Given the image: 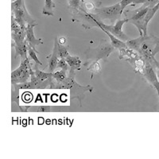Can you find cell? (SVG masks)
I'll list each match as a JSON object with an SVG mask.
<instances>
[{
    "label": "cell",
    "instance_id": "6da1fadb",
    "mask_svg": "<svg viewBox=\"0 0 159 159\" xmlns=\"http://www.w3.org/2000/svg\"><path fill=\"white\" fill-rule=\"evenodd\" d=\"M123 12L121 6L119 2H118L110 7L96 8L95 10V13L92 15L99 22H103V20H109L111 22H114L121 18Z\"/></svg>",
    "mask_w": 159,
    "mask_h": 159
},
{
    "label": "cell",
    "instance_id": "7a4b0ae2",
    "mask_svg": "<svg viewBox=\"0 0 159 159\" xmlns=\"http://www.w3.org/2000/svg\"><path fill=\"white\" fill-rule=\"evenodd\" d=\"M31 64L29 57L22 59L19 67L11 72V83L15 84L25 83L30 80Z\"/></svg>",
    "mask_w": 159,
    "mask_h": 159
},
{
    "label": "cell",
    "instance_id": "3957f363",
    "mask_svg": "<svg viewBox=\"0 0 159 159\" xmlns=\"http://www.w3.org/2000/svg\"><path fill=\"white\" fill-rule=\"evenodd\" d=\"M126 22H128V19L126 18L124 19L117 20L115 25H106L103 22H99L96 19V23L97 24L98 27L103 28L104 30L108 31L109 33H111V34L114 35L115 37H116L119 40H121L124 42L129 40L128 37L123 32V25Z\"/></svg>",
    "mask_w": 159,
    "mask_h": 159
},
{
    "label": "cell",
    "instance_id": "277c9868",
    "mask_svg": "<svg viewBox=\"0 0 159 159\" xmlns=\"http://www.w3.org/2000/svg\"><path fill=\"white\" fill-rule=\"evenodd\" d=\"M115 48L111 45V44L106 42H103L100 45L98 46L96 49H89L88 51L89 53V58H92V59H96L95 61H98L99 59L102 58H107V57L110 55L111 52H113Z\"/></svg>",
    "mask_w": 159,
    "mask_h": 159
},
{
    "label": "cell",
    "instance_id": "5b68a950",
    "mask_svg": "<svg viewBox=\"0 0 159 159\" xmlns=\"http://www.w3.org/2000/svg\"><path fill=\"white\" fill-rule=\"evenodd\" d=\"M158 10L159 4H157L153 7L150 8L147 14H146V15L142 19L139 20V21L133 23V25H134L137 27L140 36H147V25H148L150 21L153 18V17L154 16V15Z\"/></svg>",
    "mask_w": 159,
    "mask_h": 159
},
{
    "label": "cell",
    "instance_id": "8992f818",
    "mask_svg": "<svg viewBox=\"0 0 159 159\" xmlns=\"http://www.w3.org/2000/svg\"><path fill=\"white\" fill-rule=\"evenodd\" d=\"M142 75L144 76L145 79L147 80V82L151 85L152 87L157 91L159 98V80L155 69L153 68L151 65L146 62V65H145L144 69H143Z\"/></svg>",
    "mask_w": 159,
    "mask_h": 159
},
{
    "label": "cell",
    "instance_id": "52a82bcc",
    "mask_svg": "<svg viewBox=\"0 0 159 159\" xmlns=\"http://www.w3.org/2000/svg\"><path fill=\"white\" fill-rule=\"evenodd\" d=\"M150 8V7L146 6L145 4H143L142 7H140L138 9L134 10V11H125L124 15L126 16V18L128 19V22L133 24L134 22L142 19L146 15V14H147Z\"/></svg>",
    "mask_w": 159,
    "mask_h": 159
},
{
    "label": "cell",
    "instance_id": "ba28073f",
    "mask_svg": "<svg viewBox=\"0 0 159 159\" xmlns=\"http://www.w3.org/2000/svg\"><path fill=\"white\" fill-rule=\"evenodd\" d=\"M38 25V23H33V24H27L26 25V27H25V41L30 45L33 49H34L36 52L38 51L36 50L35 47L36 45H41V44H43L42 39H37L34 36V26Z\"/></svg>",
    "mask_w": 159,
    "mask_h": 159
},
{
    "label": "cell",
    "instance_id": "9c48e42d",
    "mask_svg": "<svg viewBox=\"0 0 159 159\" xmlns=\"http://www.w3.org/2000/svg\"><path fill=\"white\" fill-rule=\"evenodd\" d=\"M57 38H56L54 42V48H53V51L51 56L49 57V70L50 72H52L57 69V65L58 61V55H57Z\"/></svg>",
    "mask_w": 159,
    "mask_h": 159
},
{
    "label": "cell",
    "instance_id": "30bf717a",
    "mask_svg": "<svg viewBox=\"0 0 159 159\" xmlns=\"http://www.w3.org/2000/svg\"><path fill=\"white\" fill-rule=\"evenodd\" d=\"M65 61L68 63L69 66L70 67V73L72 74L73 72L77 69H80V65H81V61L78 57L75 56H69L65 57Z\"/></svg>",
    "mask_w": 159,
    "mask_h": 159
},
{
    "label": "cell",
    "instance_id": "8fae6325",
    "mask_svg": "<svg viewBox=\"0 0 159 159\" xmlns=\"http://www.w3.org/2000/svg\"><path fill=\"white\" fill-rule=\"evenodd\" d=\"M99 28H100V29H101L105 33V34H107L108 35L109 38H110L111 44V45L113 46V47L117 48V49H121V48H127V44H126V42H123V41H121V40H119V38H117L116 37H115L114 35L111 34V33H109L108 31H107L106 30L103 29V28H102V27H99Z\"/></svg>",
    "mask_w": 159,
    "mask_h": 159
},
{
    "label": "cell",
    "instance_id": "7c38bea8",
    "mask_svg": "<svg viewBox=\"0 0 159 159\" xmlns=\"http://www.w3.org/2000/svg\"><path fill=\"white\" fill-rule=\"evenodd\" d=\"M56 7L52 0H45V6L42 10V14L47 16H54V9Z\"/></svg>",
    "mask_w": 159,
    "mask_h": 159
},
{
    "label": "cell",
    "instance_id": "4fadbf2b",
    "mask_svg": "<svg viewBox=\"0 0 159 159\" xmlns=\"http://www.w3.org/2000/svg\"><path fill=\"white\" fill-rule=\"evenodd\" d=\"M34 72L35 76L37 77V79L39 80L40 81H45L46 80L49 79V78L52 77V72H49V73H45V72H42V71L39 70L38 68L34 69Z\"/></svg>",
    "mask_w": 159,
    "mask_h": 159
},
{
    "label": "cell",
    "instance_id": "5bb4252c",
    "mask_svg": "<svg viewBox=\"0 0 159 159\" xmlns=\"http://www.w3.org/2000/svg\"><path fill=\"white\" fill-rule=\"evenodd\" d=\"M52 77L57 83H62L67 78V75H66V72L61 69V71H57L55 73H52Z\"/></svg>",
    "mask_w": 159,
    "mask_h": 159
},
{
    "label": "cell",
    "instance_id": "9a60e30c",
    "mask_svg": "<svg viewBox=\"0 0 159 159\" xmlns=\"http://www.w3.org/2000/svg\"><path fill=\"white\" fill-rule=\"evenodd\" d=\"M26 44H27V55L29 56V59L34 61L35 63L38 64V65H42V63L40 61L39 59H38V57H37L36 55V53H38V52H36L34 49H33V48L31 47L30 45L27 42H26Z\"/></svg>",
    "mask_w": 159,
    "mask_h": 159
},
{
    "label": "cell",
    "instance_id": "2e32d148",
    "mask_svg": "<svg viewBox=\"0 0 159 159\" xmlns=\"http://www.w3.org/2000/svg\"><path fill=\"white\" fill-rule=\"evenodd\" d=\"M57 50V55L59 58H65L67 57L69 55L67 48L65 47V46H64L63 45H61V44L58 43V42Z\"/></svg>",
    "mask_w": 159,
    "mask_h": 159
},
{
    "label": "cell",
    "instance_id": "e0dca14e",
    "mask_svg": "<svg viewBox=\"0 0 159 159\" xmlns=\"http://www.w3.org/2000/svg\"><path fill=\"white\" fill-rule=\"evenodd\" d=\"M98 3V2H97ZM93 2H86V1H81V5H80V8L86 11H95L96 9V4Z\"/></svg>",
    "mask_w": 159,
    "mask_h": 159
},
{
    "label": "cell",
    "instance_id": "ac0fdd59",
    "mask_svg": "<svg viewBox=\"0 0 159 159\" xmlns=\"http://www.w3.org/2000/svg\"><path fill=\"white\" fill-rule=\"evenodd\" d=\"M159 0H135L134 2V5L136 4H145L146 6L149 7H153L155 5H157Z\"/></svg>",
    "mask_w": 159,
    "mask_h": 159
},
{
    "label": "cell",
    "instance_id": "d6986e66",
    "mask_svg": "<svg viewBox=\"0 0 159 159\" xmlns=\"http://www.w3.org/2000/svg\"><path fill=\"white\" fill-rule=\"evenodd\" d=\"M57 68H60L62 70L67 72L68 69H69V65H68V63L65 61V58H60V59H58Z\"/></svg>",
    "mask_w": 159,
    "mask_h": 159
},
{
    "label": "cell",
    "instance_id": "ffe728a7",
    "mask_svg": "<svg viewBox=\"0 0 159 159\" xmlns=\"http://www.w3.org/2000/svg\"><path fill=\"white\" fill-rule=\"evenodd\" d=\"M82 0H69V5L72 9L78 10L80 8Z\"/></svg>",
    "mask_w": 159,
    "mask_h": 159
},
{
    "label": "cell",
    "instance_id": "44dd1931",
    "mask_svg": "<svg viewBox=\"0 0 159 159\" xmlns=\"http://www.w3.org/2000/svg\"><path fill=\"white\" fill-rule=\"evenodd\" d=\"M134 2H135V0H121L120 2H119V4L121 6L122 11H124L125 8L127 7V6L129 5L134 6Z\"/></svg>",
    "mask_w": 159,
    "mask_h": 159
},
{
    "label": "cell",
    "instance_id": "7402d4cb",
    "mask_svg": "<svg viewBox=\"0 0 159 159\" xmlns=\"http://www.w3.org/2000/svg\"><path fill=\"white\" fill-rule=\"evenodd\" d=\"M34 108L38 112H48L52 111V107L51 106H40V107H34Z\"/></svg>",
    "mask_w": 159,
    "mask_h": 159
},
{
    "label": "cell",
    "instance_id": "603a6c76",
    "mask_svg": "<svg viewBox=\"0 0 159 159\" xmlns=\"http://www.w3.org/2000/svg\"><path fill=\"white\" fill-rule=\"evenodd\" d=\"M89 69L92 71V73L93 72H98L100 70V65L98 63V61H94L92 65V66H91V68H89Z\"/></svg>",
    "mask_w": 159,
    "mask_h": 159
},
{
    "label": "cell",
    "instance_id": "cb8c5ba5",
    "mask_svg": "<svg viewBox=\"0 0 159 159\" xmlns=\"http://www.w3.org/2000/svg\"><path fill=\"white\" fill-rule=\"evenodd\" d=\"M154 43H155V46H154V50H153V55L155 56L157 52H159V38L154 37Z\"/></svg>",
    "mask_w": 159,
    "mask_h": 159
},
{
    "label": "cell",
    "instance_id": "d4e9b609",
    "mask_svg": "<svg viewBox=\"0 0 159 159\" xmlns=\"http://www.w3.org/2000/svg\"><path fill=\"white\" fill-rule=\"evenodd\" d=\"M58 43L61 44V45H64V44L66 42V38H63V37H61V38H60L59 40H57Z\"/></svg>",
    "mask_w": 159,
    "mask_h": 159
},
{
    "label": "cell",
    "instance_id": "484cf974",
    "mask_svg": "<svg viewBox=\"0 0 159 159\" xmlns=\"http://www.w3.org/2000/svg\"><path fill=\"white\" fill-rule=\"evenodd\" d=\"M155 71H156V72H157V76H159V62H158V64H157V66L156 67Z\"/></svg>",
    "mask_w": 159,
    "mask_h": 159
},
{
    "label": "cell",
    "instance_id": "4316f807",
    "mask_svg": "<svg viewBox=\"0 0 159 159\" xmlns=\"http://www.w3.org/2000/svg\"><path fill=\"white\" fill-rule=\"evenodd\" d=\"M157 4H159V1H158V2H157Z\"/></svg>",
    "mask_w": 159,
    "mask_h": 159
}]
</instances>
